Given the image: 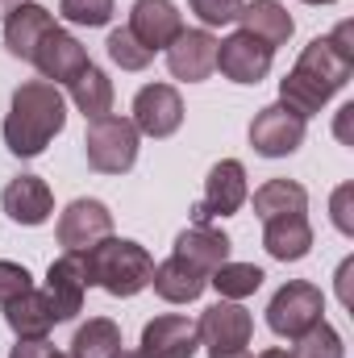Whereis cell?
Instances as JSON below:
<instances>
[{
  "label": "cell",
  "mask_w": 354,
  "mask_h": 358,
  "mask_svg": "<svg viewBox=\"0 0 354 358\" xmlns=\"http://www.w3.org/2000/svg\"><path fill=\"white\" fill-rule=\"evenodd\" d=\"M351 34L354 25L351 21H342L334 34H325V38H313L304 50H300V59H296V67L292 71H300L304 80H313L321 92H342L351 84L354 76V46H351Z\"/></svg>",
  "instance_id": "cell-4"
},
{
  "label": "cell",
  "mask_w": 354,
  "mask_h": 358,
  "mask_svg": "<svg viewBox=\"0 0 354 358\" xmlns=\"http://www.w3.org/2000/svg\"><path fill=\"white\" fill-rule=\"evenodd\" d=\"M67 100H71L88 121L113 113V80H108V71L96 67V63H88V67L67 84Z\"/></svg>",
  "instance_id": "cell-25"
},
{
  "label": "cell",
  "mask_w": 354,
  "mask_h": 358,
  "mask_svg": "<svg viewBox=\"0 0 354 358\" xmlns=\"http://www.w3.org/2000/svg\"><path fill=\"white\" fill-rule=\"evenodd\" d=\"M117 358H150V355H142V350H121Z\"/></svg>",
  "instance_id": "cell-40"
},
{
  "label": "cell",
  "mask_w": 354,
  "mask_h": 358,
  "mask_svg": "<svg viewBox=\"0 0 354 358\" xmlns=\"http://www.w3.org/2000/svg\"><path fill=\"white\" fill-rule=\"evenodd\" d=\"M67 129V96L63 88L46 84V80H25L13 92L8 113H4V146L13 159H38L46 155V146Z\"/></svg>",
  "instance_id": "cell-1"
},
{
  "label": "cell",
  "mask_w": 354,
  "mask_h": 358,
  "mask_svg": "<svg viewBox=\"0 0 354 358\" xmlns=\"http://www.w3.org/2000/svg\"><path fill=\"white\" fill-rule=\"evenodd\" d=\"M255 358H288V350H279V346H271V350H263V355H255Z\"/></svg>",
  "instance_id": "cell-38"
},
{
  "label": "cell",
  "mask_w": 354,
  "mask_h": 358,
  "mask_svg": "<svg viewBox=\"0 0 354 358\" xmlns=\"http://www.w3.org/2000/svg\"><path fill=\"white\" fill-rule=\"evenodd\" d=\"M317 321H325V292L309 279H288L267 304V329L275 338L292 342L304 329H313Z\"/></svg>",
  "instance_id": "cell-5"
},
{
  "label": "cell",
  "mask_w": 354,
  "mask_h": 358,
  "mask_svg": "<svg viewBox=\"0 0 354 358\" xmlns=\"http://www.w3.org/2000/svg\"><path fill=\"white\" fill-rule=\"evenodd\" d=\"M163 55H167L171 80H179V84H204L217 71V38H213V29H200V25L196 29L183 25V34Z\"/></svg>",
  "instance_id": "cell-13"
},
{
  "label": "cell",
  "mask_w": 354,
  "mask_h": 358,
  "mask_svg": "<svg viewBox=\"0 0 354 358\" xmlns=\"http://www.w3.org/2000/svg\"><path fill=\"white\" fill-rule=\"evenodd\" d=\"M300 4H338V0H300Z\"/></svg>",
  "instance_id": "cell-41"
},
{
  "label": "cell",
  "mask_w": 354,
  "mask_h": 358,
  "mask_svg": "<svg viewBox=\"0 0 354 358\" xmlns=\"http://www.w3.org/2000/svg\"><path fill=\"white\" fill-rule=\"evenodd\" d=\"M138 146H142V134L134 129L129 117L104 113V117L88 121L84 155H88V167L96 171V176H125V171H134Z\"/></svg>",
  "instance_id": "cell-3"
},
{
  "label": "cell",
  "mask_w": 354,
  "mask_h": 358,
  "mask_svg": "<svg viewBox=\"0 0 354 358\" xmlns=\"http://www.w3.org/2000/svg\"><path fill=\"white\" fill-rule=\"evenodd\" d=\"M129 121L142 138H171L183 125V96L176 84H142L134 96V108H129Z\"/></svg>",
  "instance_id": "cell-9"
},
{
  "label": "cell",
  "mask_w": 354,
  "mask_h": 358,
  "mask_svg": "<svg viewBox=\"0 0 354 358\" xmlns=\"http://www.w3.org/2000/svg\"><path fill=\"white\" fill-rule=\"evenodd\" d=\"M263 250L275 263H300V259H309V250H313V225H309V217L296 213V217L263 221Z\"/></svg>",
  "instance_id": "cell-21"
},
{
  "label": "cell",
  "mask_w": 354,
  "mask_h": 358,
  "mask_svg": "<svg viewBox=\"0 0 354 358\" xmlns=\"http://www.w3.org/2000/svg\"><path fill=\"white\" fill-rule=\"evenodd\" d=\"M55 29H59V21H55V13H50L46 4L21 0L13 13H4V50H8L13 59L29 63L34 50L42 46V38L55 34Z\"/></svg>",
  "instance_id": "cell-17"
},
{
  "label": "cell",
  "mask_w": 354,
  "mask_h": 358,
  "mask_svg": "<svg viewBox=\"0 0 354 358\" xmlns=\"http://www.w3.org/2000/svg\"><path fill=\"white\" fill-rule=\"evenodd\" d=\"M104 50H108V59H113V67H121V71H146L150 63H155V55L121 25V29H108V38H104Z\"/></svg>",
  "instance_id": "cell-30"
},
{
  "label": "cell",
  "mask_w": 354,
  "mask_h": 358,
  "mask_svg": "<svg viewBox=\"0 0 354 358\" xmlns=\"http://www.w3.org/2000/svg\"><path fill=\"white\" fill-rule=\"evenodd\" d=\"M46 300L55 308V321H76L84 313V296H88V267L80 250H63V259H55L46 267Z\"/></svg>",
  "instance_id": "cell-11"
},
{
  "label": "cell",
  "mask_w": 354,
  "mask_h": 358,
  "mask_svg": "<svg viewBox=\"0 0 354 358\" xmlns=\"http://www.w3.org/2000/svg\"><path fill=\"white\" fill-rule=\"evenodd\" d=\"M263 267H255V263H221V267L208 275V287H217L221 292V300H246V296H255L259 287H263Z\"/></svg>",
  "instance_id": "cell-27"
},
{
  "label": "cell",
  "mask_w": 354,
  "mask_h": 358,
  "mask_svg": "<svg viewBox=\"0 0 354 358\" xmlns=\"http://www.w3.org/2000/svg\"><path fill=\"white\" fill-rule=\"evenodd\" d=\"M34 71H38V80H46V84H55V88H63V84H71L84 67H88V50H84V42L76 38V34H67V29H55V34H46L42 38V46L34 50Z\"/></svg>",
  "instance_id": "cell-14"
},
{
  "label": "cell",
  "mask_w": 354,
  "mask_h": 358,
  "mask_svg": "<svg viewBox=\"0 0 354 358\" xmlns=\"http://www.w3.org/2000/svg\"><path fill=\"white\" fill-rule=\"evenodd\" d=\"M55 358H71V355H55Z\"/></svg>",
  "instance_id": "cell-42"
},
{
  "label": "cell",
  "mask_w": 354,
  "mask_h": 358,
  "mask_svg": "<svg viewBox=\"0 0 354 358\" xmlns=\"http://www.w3.org/2000/svg\"><path fill=\"white\" fill-rule=\"evenodd\" d=\"M304 134H309V121L300 113H292L288 104H279V100L259 108L255 121H250V146L263 159H288V155H296L304 146Z\"/></svg>",
  "instance_id": "cell-7"
},
{
  "label": "cell",
  "mask_w": 354,
  "mask_h": 358,
  "mask_svg": "<svg viewBox=\"0 0 354 358\" xmlns=\"http://www.w3.org/2000/svg\"><path fill=\"white\" fill-rule=\"evenodd\" d=\"M187 8L196 13L200 29H221L242 17V0H187Z\"/></svg>",
  "instance_id": "cell-32"
},
{
  "label": "cell",
  "mask_w": 354,
  "mask_h": 358,
  "mask_svg": "<svg viewBox=\"0 0 354 358\" xmlns=\"http://www.w3.org/2000/svg\"><path fill=\"white\" fill-rule=\"evenodd\" d=\"M250 200V183H246V167L238 159H221L208 167L204 176V196L192 204V225H213L221 217H234L242 204Z\"/></svg>",
  "instance_id": "cell-6"
},
{
  "label": "cell",
  "mask_w": 354,
  "mask_h": 358,
  "mask_svg": "<svg viewBox=\"0 0 354 358\" xmlns=\"http://www.w3.org/2000/svg\"><path fill=\"white\" fill-rule=\"evenodd\" d=\"M80 255H84V267H88V287H100L117 300H134L138 292L150 287L155 259L134 238H104V242H96Z\"/></svg>",
  "instance_id": "cell-2"
},
{
  "label": "cell",
  "mask_w": 354,
  "mask_h": 358,
  "mask_svg": "<svg viewBox=\"0 0 354 358\" xmlns=\"http://www.w3.org/2000/svg\"><path fill=\"white\" fill-rule=\"evenodd\" d=\"M238 25H242L250 38H259L263 46H271V50L288 46V38L296 34V21H292V13H288L279 0H250V4H242Z\"/></svg>",
  "instance_id": "cell-22"
},
{
  "label": "cell",
  "mask_w": 354,
  "mask_h": 358,
  "mask_svg": "<svg viewBox=\"0 0 354 358\" xmlns=\"http://www.w3.org/2000/svg\"><path fill=\"white\" fill-rule=\"evenodd\" d=\"M271 63H275V50L263 46L259 38H250L246 29L229 34L217 42V71L229 80V84H242V88H255L271 76Z\"/></svg>",
  "instance_id": "cell-10"
},
{
  "label": "cell",
  "mask_w": 354,
  "mask_h": 358,
  "mask_svg": "<svg viewBox=\"0 0 354 358\" xmlns=\"http://www.w3.org/2000/svg\"><path fill=\"white\" fill-rule=\"evenodd\" d=\"M250 204H255V217H259V221L296 217V213H309V192H304V183H296V179H267L263 187H255Z\"/></svg>",
  "instance_id": "cell-24"
},
{
  "label": "cell",
  "mask_w": 354,
  "mask_h": 358,
  "mask_svg": "<svg viewBox=\"0 0 354 358\" xmlns=\"http://www.w3.org/2000/svg\"><path fill=\"white\" fill-rule=\"evenodd\" d=\"M71 358H117L121 355V329L108 317H88L76 338H71Z\"/></svg>",
  "instance_id": "cell-26"
},
{
  "label": "cell",
  "mask_w": 354,
  "mask_h": 358,
  "mask_svg": "<svg viewBox=\"0 0 354 358\" xmlns=\"http://www.w3.org/2000/svg\"><path fill=\"white\" fill-rule=\"evenodd\" d=\"M351 275H354V259H346L342 267H338V300L351 308Z\"/></svg>",
  "instance_id": "cell-36"
},
{
  "label": "cell",
  "mask_w": 354,
  "mask_h": 358,
  "mask_svg": "<svg viewBox=\"0 0 354 358\" xmlns=\"http://www.w3.org/2000/svg\"><path fill=\"white\" fill-rule=\"evenodd\" d=\"M229 250H234V242L217 225H187L176 238V259L192 263V267L204 271V275H213L221 263H229Z\"/></svg>",
  "instance_id": "cell-19"
},
{
  "label": "cell",
  "mask_w": 354,
  "mask_h": 358,
  "mask_svg": "<svg viewBox=\"0 0 354 358\" xmlns=\"http://www.w3.org/2000/svg\"><path fill=\"white\" fill-rule=\"evenodd\" d=\"M196 334H200V350H208V355L242 350V346H250V338H255V317H250L246 304H238V300H217V304H208V308L200 313Z\"/></svg>",
  "instance_id": "cell-8"
},
{
  "label": "cell",
  "mask_w": 354,
  "mask_h": 358,
  "mask_svg": "<svg viewBox=\"0 0 354 358\" xmlns=\"http://www.w3.org/2000/svg\"><path fill=\"white\" fill-rule=\"evenodd\" d=\"M17 4H21V0H0V17H4V13H13Z\"/></svg>",
  "instance_id": "cell-39"
},
{
  "label": "cell",
  "mask_w": 354,
  "mask_h": 358,
  "mask_svg": "<svg viewBox=\"0 0 354 358\" xmlns=\"http://www.w3.org/2000/svg\"><path fill=\"white\" fill-rule=\"evenodd\" d=\"M200 350V334L196 321L179 317V313H163L155 321L142 325V355L150 358H196Z\"/></svg>",
  "instance_id": "cell-18"
},
{
  "label": "cell",
  "mask_w": 354,
  "mask_h": 358,
  "mask_svg": "<svg viewBox=\"0 0 354 358\" xmlns=\"http://www.w3.org/2000/svg\"><path fill=\"white\" fill-rule=\"evenodd\" d=\"M351 200H354V183H342L338 192H334V200H330V208H334V225H338V234H346V238H354V208H351Z\"/></svg>",
  "instance_id": "cell-34"
},
{
  "label": "cell",
  "mask_w": 354,
  "mask_h": 358,
  "mask_svg": "<svg viewBox=\"0 0 354 358\" xmlns=\"http://www.w3.org/2000/svg\"><path fill=\"white\" fill-rule=\"evenodd\" d=\"M0 208L8 213L13 225H25V229H38L55 217V192L42 176H17L4 183L0 192Z\"/></svg>",
  "instance_id": "cell-16"
},
{
  "label": "cell",
  "mask_w": 354,
  "mask_h": 358,
  "mask_svg": "<svg viewBox=\"0 0 354 358\" xmlns=\"http://www.w3.org/2000/svg\"><path fill=\"white\" fill-rule=\"evenodd\" d=\"M113 13H117V4H113V0H59V17H63L67 25H88V29H100V25H108V21H113Z\"/></svg>",
  "instance_id": "cell-31"
},
{
  "label": "cell",
  "mask_w": 354,
  "mask_h": 358,
  "mask_svg": "<svg viewBox=\"0 0 354 358\" xmlns=\"http://www.w3.org/2000/svg\"><path fill=\"white\" fill-rule=\"evenodd\" d=\"M34 287V275L25 263H13V259H0V304H8L13 296L29 292Z\"/></svg>",
  "instance_id": "cell-33"
},
{
  "label": "cell",
  "mask_w": 354,
  "mask_h": 358,
  "mask_svg": "<svg viewBox=\"0 0 354 358\" xmlns=\"http://www.w3.org/2000/svg\"><path fill=\"white\" fill-rule=\"evenodd\" d=\"M104 238H113V213L104 200L80 196L59 213V246L63 250H88Z\"/></svg>",
  "instance_id": "cell-12"
},
{
  "label": "cell",
  "mask_w": 354,
  "mask_h": 358,
  "mask_svg": "<svg viewBox=\"0 0 354 358\" xmlns=\"http://www.w3.org/2000/svg\"><path fill=\"white\" fill-rule=\"evenodd\" d=\"M4 308V325L13 329V338L17 342H34V338H46L59 321H55V308H50V300H46V292H38V287H29V292H21V296H13L8 304H0Z\"/></svg>",
  "instance_id": "cell-20"
},
{
  "label": "cell",
  "mask_w": 354,
  "mask_h": 358,
  "mask_svg": "<svg viewBox=\"0 0 354 358\" xmlns=\"http://www.w3.org/2000/svg\"><path fill=\"white\" fill-rule=\"evenodd\" d=\"M330 100H334L330 92H321L313 80H304L300 71H288V76L279 80V104H288V108H292V113H300L304 121H309V117H317Z\"/></svg>",
  "instance_id": "cell-28"
},
{
  "label": "cell",
  "mask_w": 354,
  "mask_h": 358,
  "mask_svg": "<svg viewBox=\"0 0 354 358\" xmlns=\"http://www.w3.org/2000/svg\"><path fill=\"white\" fill-rule=\"evenodd\" d=\"M288 358H346V342L330 321H317L313 329H304L300 338H292Z\"/></svg>",
  "instance_id": "cell-29"
},
{
  "label": "cell",
  "mask_w": 354,
  "mask_h": 358,
  "mask_svg": "<svg viewBox=\"0 0 354 358\" xmlns=\"http://www.w3.org/2000/svg\"><path fill=\"white\" fill-rule=\"evenodd\" d=\"M125 29L150 55H159V50H167L179 34H183V13L176 8V0H134Z\"/></svg>",
  "instance_id": "cell-15"
},
{
  "label": "cell",
  "mask_w": 354,
  "mask_h": 358,
  "mask_svg": "<svg viewBox=\"0 0 354 358\" xmlns=\"http://www.w3.org/2000/svg\"><path fill=\"white\" fill-rule=\"evenodd\" d=\"M59 350L46 342V338H34V342H17L13 350H8V358H55Z\"/></svg>",
  "instance_id": "cell-35"
},
{
  "label": "cell",
  "mask_w": 354,
  "mask_h": 358,
  "mask_svg": "<svg viewBox=\"0 0 354 358\" xmlns=\"http://www.w3.org/2000/svg\"><path fill=\"white\" fill-rule=\"evenodd\" d=\"M150 287H155V296H159V300H167V304H192V300H200V296H204L208 275L171 255V259H163V263L155 267Z\"/></svg>",
  "instance_id": "cell-23"
},
{
  "label": "cell",
  "mask_w": 354,
  "mask_h": 358,
  "mask_svg": "<svg viewBox=\"0 0 354 358\" xmlns=\"http://www.w3.org/2000/svg\"><path fill=\"white\" fill-rule=\"evenodd\" d=\"M208 358H255V355H250V350L242 346V350H225V355H208Z\"/></svg>",
  "instance_id": "cell-37"
}]
</instances>
